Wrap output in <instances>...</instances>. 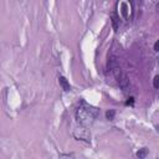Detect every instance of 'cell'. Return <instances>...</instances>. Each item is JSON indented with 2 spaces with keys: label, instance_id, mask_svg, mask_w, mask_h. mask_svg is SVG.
Listing matches in <instances>:
<instances>
[{
  "label": "cell",
  "instance_id": "obj_1",
  "mask_svg": "<svg viewBox=\"0 0 159 159\" xmlns=\"http://www.w3.org/2000/svg\"><path fill=\"white\" fill-rule=\"evenodd\" d=\"M98 113L99 111L97 108L88 106L86 103H82L76 111V119L81 125L88 127L96 120V118L98 117Z\"/></svg>",
  "mask_w": 159,
  "mask_h": 159
},
{
  "label": "cell",
  "instance_id": "obj_2",
  "mask_svg": "<svg viewBox=\"0 0 159 159\" xmlns=\"http://www.w3.org/2000/svg\"><path fill=\"white\" fill-rule=\"evenodd\" d=\"M111 72L113 73L114 78L117 80V82H118V84H119L120 89H122L123 92H125V91L129 88V80H128L127 75L123 72V70L120 68V66H119V65H118V66H116L114 68H112V70H111Z\"/></svg>",
  "mask_w": 159,
  "mask_h": 159
},
{
  "label": "cell",
  "instance_id": "obj_3",
  "mask_svg": "<svg viewBox=\"0 0 159 159\" xmlns=\"http://www.w3.org/2000/svg\"><path fill=\"white\" fill-rule=\"evenodd\" d=\"M73 137L77 140H84V142H89L91 140V133L87 130V128L84 125L82 127H77L73 129Z\"/></svg>",
  "mask_w": 159,
  "mask_h": 159
},
{
  "label": "cell",
  "instance_id": "obj_4",
  "mask_svg": "<svg viewBox=\"0 0 159 159\" xmlns=\"http://www.w3.org/2000/svg\"><path fill=\"white\" fill-rule=\"evenodd\" d=\"M58 83H60V86L62 87V89L63 91H66V92H68L70 89H71V86H70V83H68V81L65 78V77H62V76H60L58 77Z\"/></svg>",
  "mask_w": 159,
  "mask_h": 159
},
{
  "label": "cell",
  "instance_id": "obj_5",
  "mask_svg": "<svg viewBox=\"0 0 159 159\" xmlns=\"http://www.w3.org/2000/svg\"><path fill=\"white\" fill-rule=\"evenodd\" d=\"M139 159H144L147 155H148V149L147 148H142V149H139L138 152H137V154H135Z\"/></svg>",
  "mask_w": 159,
  "mask_h": 159
},
{
  "label": "cell",
  "instance_id": "obj_6",
  "mask_svg": "<svg viewBox=\"0 0 159 159\" xmlns=\"http://www.w3.org/2000/svg\"><path fill=\"white\" fill-rule=\"evenodd\" d=\"M153 87H154L155 89L159 88V76H158V75L154 76V78H153Z\"/></svg>",
  "mask_w": 159,
  "mask_h": 159
},
{
  "label": "cell",
  "instance_id": "obj_7",
  "mask_svg": "<svg viewBox=\"0 0 159 159\" xmlns=\"http://www.w3.org/2000/svg\"><path fill=\"white\" fill-rule=\"evenodd\" d=\"M114 114H116V112H114L113 109H112V111H108V112L106 113V116H107V118H108V119H111V120H112V119L114 118Z\"/></svg>",
  "mask_w": 159,
  "mask_h": 159
},
{
  "label": "cell",
  "instance_id": "obj_8",
  "mask_svg": "<svg viewBox=\"0 0 159 159\" xmlns=\"http://www.w3.org/2000/svg\"><path fill=\"white\" fill-rule=\"evenodd\" d=\"M112 19H113V26H114V29L117 30V29H118V26H117V21H118V19H117V16H116V15H113V16H112Z\"/></svg>",
  "mask_w": 159,
  "mask_h": 159
},
{
  "label": "cell",
  "instance_id": "obj_9",
  "mask_svg": "<svg viewBox=\"0 0 159 159\" xmlns=\"http://www.w3.org/2000/svg\"><path fill=\"white\" fill-rule=\"evenodd\" d=\"M154 51L155 52L159 51V41H155V43H154Z\"/></svg>",
  "mask_w": 159,
  "mask_h": 159
},
{
  "label": "cell",
  "instance_id": "obj_10",
  "mask_svg": "<svg viewBox=\"0 0 159 159\" xmlns=\"http://www.w3.org/2000/svg\"><path fill=\"white\" fill-rule=\"evenodd\" d=\"M60 157H61V158H62V157H67V158H70V157H72V155H71V154H61Z\"/></svg>",
  "mask_w": 159,
  "mask_h": 159
}]
</instances>
